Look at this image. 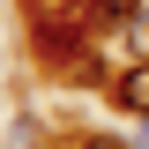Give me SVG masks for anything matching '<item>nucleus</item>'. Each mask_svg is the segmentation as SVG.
Masks as SVG:
<instances>
[{
    "mask_svg": "<svg viewBox=\"0 0 149 149\" xmlns=\"http://www.w3.org/2000/svg\"><path fill=\"white\" fill-rule=\"evenodd\" d=\"M90 15H37V60L45 67H74V60L90 52Z\"/></svg>",
    "mask_w": 149,
    "mask_h": 149,
    "instance_id": "obj_1",
    "label": "nucleus"
},
{
    "mask_svg": "<svg viewBox=\"0 0 149 149\" xmlns=\"http://www.w3.org/2000/svg\"><path fill=\"white\" fill-rule=\"evenodd\" d=\"M82 15H90V30L104 37V30H127V22L142 15V0H90V8H82Z\"/></svg>",
    "mask_w": 149,
    "mask_h": 149,
    "instance_id": "obj_2",
    "label": "nucleus"
},
{
    "mask_svg": "<svg viewBox=\"0 0 149 149\" xmlns=\"http://www.w3.org/2000/svg\"><path fill=\"white\" fill-rule=\"evenodd\" d=\"M112 97H119L127 112H149V60H127V74H119V90H112Z\"/></svg>",
    "mask_w": 149,
    "mask_h": 149,
    "instance_id": "obj_3",
    "label": "nucleus"
},
{
    "mask_svg": "<svg viewBox=\"0 0 149 149\" xmlns=\"http://www.w3.org/2000/svg\"><path fill=\"white\" fill-rule=\"evenodd\" d=\"M22 8H30V22H37V15H82L90 0H22Z\"/></svg>",
    "mask_w": 149,
    "mask_h": 149,
    "instance_id": "obj_4",
    "label": "nucleus"
},
{
    "mask_svg": "<svg viewBox=\"0 0 149 149\" xmlns=\"http://www.w3.org/2000/svg\"><path fill=\"white\" fill-rule=\"evenodd\" d=\"M127 52H134V60H149V8L127 22Z\"/></svg>",
    "mask_w": 149,
    "mask_h": 149,
    "instance_id": "obj_5",
    "label": "nucleus"
},
{
    "mask_svg": "<svg viewBox=\"0 0 149 149\" xmlns=\"http://www.w3.org/2000/svg\"><path fill=\"white\" fill-rule=\"evenodd\" d=\"M82 149H134V142H119V134H90Z\"/></svg>",
    "mask_w": 149,
    "mask_h": 149,
    "instance_id": "obj_6",
    "label": "nucleus"
}]
</instances>
